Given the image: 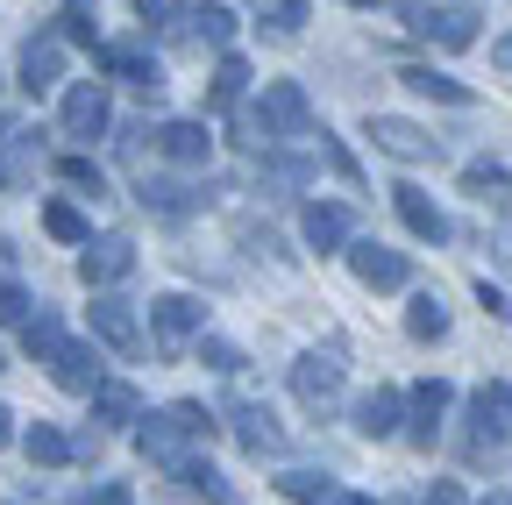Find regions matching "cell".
<instances>
[{"label":"cell","mask_w":512,"mask_h":505,"mask_svg":"<svg viewBox=\"0 0 512 505\" xmlns=\"http://www.w3.org/2000/svg\"><path fill=\"white\" fill-rule=\"evenodd\" d=\"M150 335L178 356L185 342H200V335H207V299H192V292H164V299H150Z\"/></svg>","instance_id":"1"},{"label":"cell","mask_w":512,"mask_h":505,"mask_svg":"<svg viewBox=\"0 0 512 505\" xmlns=\"http://www.w3.org/2000/svg\"><path fill=\"white\" fill-rule=\"evenodd\" d=\"M342 385H349L342 356H320V349H306V356L292 363V399H299L306 413H328V406L342 399Z\"/></svg>","instance_id":"2"},{"label":"cell","mask_w":512,"mask_h":505,"mask_svg":"<svg viewBox=\"0 0 512 505\" xmlns=\"http://www.w3.org/2000/svg\"><path fill=\"white\" fill-rule=\"evenodd\" d=\"M384 157H399V164H441V136H427L420 121H399V114H370V129H363Z\"/></svg>","instance_id":"3"},{"label":"cell","mask_w":512,"mask_h":505,"mask_svg":"<svg viewBox=\"0 0 512 505\" xmlns=\"http://www.w3.org/2000/svg\"><path fill=\"white\" fill-rule=\"evenodd\" d=\"M64 136L72 143H93V136H107V121H114V107H107V86L100 79H79L72 93H64Z\"/></svg>","instance_id":"4"},{"label":"cell","mask_w":512,"mask_h":505,"mask_svg":"<svg viewBox=\"0 0 512 505\" xmlns=\"http://www.w3.org/2000/svg\"><path fill=\"white\" fill-rule=\"evenodd\" d=\"M349 271H356L370 292H399V285H413L406 249H384V242H349Z\"/></svg>","instance_id":"5"},{"label":"cell","mask_w":512,"mask_h":505,"mask_svg":"<svg viewBox=\"0 0 512 505\" xmlns=\"http://www.w3.org/2000/svg\"><path fill=\"white\" fill-rule=\"evenodd\" d=\"M128 271H136V242H128V235H100V242H86V257H79V278H86L93 292L121 285Z\"/></svg>","instance_id":"6"},{"label":"cell","mask_w":512,"mask_h":505,"mask_svg":"<svg viewBox=\"0 0 512 505\" xmlns=\"http://www.w3.org/2000/svg\"><path fill=\"white\" fill-rule=\"evenodd\" d=\"M93 335L114 349V356H143V328H136V306L128 299H114V292H100L93 299Z\"/></svg>","instance_id":"7"},{"label":"cell","mask_w":512,"mask_h":505,"mask_svg":"<svg viewBox=\"0 0 512 505\" xmlns=\"http://www.w3.org/2000/svg\"><path fill=\"white\" fill-rule=\"evenodd\" d=\"M264 129L271 136H313V107H306V93L292 79H271L264 86Z\"/></svg>","instance_id":"8"},{"label":"cell","mask_w":512,"mask_h":505,"mask_svg":"<svg viewBox=\"0 0 512 505\" xmlns=\"http://www.w3.org/2000/svg\"><path fill=\"white\" fill-rule=\"evenodd\" d=\"M136 441H143V456H150L157 470H171V477H178V470L192 463V434H185V427H178L171 413H150Z\"/></svg>","instance_id":"9"},{"label":"cell","mask_w":512,"mask_h":505,"mask_svg":"<svg viewBox=\"0 0 512 505\" xmlns=\"http://www.w3.org/2000/svg\"><path fill=\"white\" fill-rule=\"evenodd\" d=\"M406 22H413L420 36H434L441 50H470V43H477V15H470V8H406Z\"/></svg>","instance_id":"10"},{"label":"cell","mask_w":512,"mask_h":505,"mask_svg":"<svg viewBox=\"0 0 512 505\" xmlns=\"http://www.w3.org/2000/svg\"><path fill=\"white\" fill-rule=\"evenodd\" d=\"M150 143H157L164 164H207V157H214L207 121H164V129H150Z\"/></svg>","instance_id":"11"},{"label":"cell","mask_w":512,"mask_h":505,"mask_svg":"<svg viewBox=\"0 0 512 505\" xmlns=\"http://www.w3.org/2000/svg\"><path fill=\"white\" fill-rule=\"evenodd\" d=\"M50 377H57L64 392H93V385H100V349H93V342H72V335H64V342L50 349Z\"/></svg>","instance_id":"12"},{"label":"cell","mask_w":512,"mask_h":505,"mask_svg":"<svg viewBox=\"0 0 512 505\" xmlns=\"http://www.w3.org/2000/svg\"><path fill=\"white\" fill-rule=\"evenodd\" d=\"M299 235H306V249L335 257V249H349V207H335V200H313V207L299 214Z\"/></svg>","instance_id":"13"},{"label":"cell","mask_w":512,"mask_h":505,"mask_svg":"<svg viewBox=\"0 0 512 505\" xmlns=\"http://www.w3.org/2000/svg\"><path fill=\"white\" fill-rule=\"evenodd\" d=\"M399 420H406V399H399L392 385H377V392L356 399V434H363V441H392Z\"/></svg>","instance_id":"14"},{"label":"cell","mask_w":512,"mask_h":505,"mask_svg":"<svg viewBox=\"0 0 512 505\" xmlns=\"http://www.w3.org/2000/svg\"><path fill=\"white\" fill-rule=\"evenodd\" d=\"M456 406V385L448 377H427V385H413V441L420 449H434V434H441V413Z\"/></svg>","instance_id":"15"},{"label":"cell","mask_w":512,"mask_h":505,"mask_svg":"<svg viewBox=\"0 0 512 505\" xmlns=\"http://www.w3.org/2000/svg\"><path fill=\"white\" fill-rule=\"evenodd\" d=\"M100 65H107L114 79H128V86H143V93L164 86V65H157V57H143L136 43H100Z\"/></svg>","instance_id":"16"},{"label":"cell","mask_w":512,"mask_h":505,"mask_svg":"<svg viewBox=\"0 0 512 505\" xmlns=\"http://www.w3.org/2000/svg\"><path fill=\"white\" fill-rule=\"evenodd\" d=\"M86 399H93V420H107V427L143 420V392H136V385H121V377H100V385H93Z\"/></svg>","instance_id":"17"},{"label":"cell","mask_w":512,"mask_h":505,"mask_svg":"<svg viewBox=\"0 0 512 505\" xmlns=\"http://www.w3.org/2000/svg\"><path fill=\"white\" fill-rule=\"evenodd\" d=\"M64 79V50H57V36H29V50H22V93H50Z\"/></svg>","instance_id":"18"},{"label":"cell","mask_w":512,"mask_h":505,"mask_svg":"<svg viewBox=\"0 0 512 505\" xmlns=\"http://www.w3.org/2000/svg\"><path fill=\"white\" fill-rule=\"evenodd\" d=\"M392 200H399V221H406V228H413L420 242H448V214H441V207H434V200L420 193V185H399Z\"/></svg>","instance_id":"19"},{"label":"cell","mask_w":512,"mask_h":505,"mask_svg":"<svg viewBox=\"0 0 512 505\" xmlns=\"http://www.w3.org/2000/svg\"><path fill=\"white\" fill-rule=\"evenodd\" d=\"M235 441H242L249 456H285V427H278L264 406H242V413H235Z\"/></svg>","instance_id":"20"},{"label":"cell","mask_w":512,"mask_h":505,"mask_svg":"<svg viewBox=\"0 0 512 505\" xmlns=\"http://www.w3.org/2000/svg\"><path fill=\"white\" fill-rule=\"evenodd\" d=\"M278 491H285V498H299V505H370V498L342 491L335 477H313V470H292V477H278Z\"/></svg>","instance_id":"21"},{"label":"cell","mask_w":512,"mask_h":505,"mask_svg":"<svg viewBox=\"0 0 512 505\" xmlns=\"http://www.w3.org/2000/svg\"><path fill=\"white\" fill-rule=\"evenodd\" d=\"M178 484H185L192 498H207V505H235V484H228V477H221L207 456H192V463L178 470Z\"/></svg>","instance_id":"22"},{"label":"cell","mask_w":512,"mask_h":505,"mask_svg":"<svg viewBox=\"0 0 512 505\" xmlns=\"http://www.w3.org/2000/svg\"><path fill=\"white\" fill-rule=\"evenodd\" d=\"M136 193H143V207H157V214H171V221L200 207V193H192V185H171V178H150V171H143Z\"/></svg>","instance_id":"23"},{"label":"cell","mask_w":512,"mask_h":505,"mask_svg":"<svg viewBox=\"0 0 512 505\" xmlns=\"http://www.w3.org/2000/svg\"><path fill=\"white\" fill-rule=\"evenodd\" d=\"M406 335H413V342H441V335H448V306H441V292H420V299L406 306Z\"/></svg>","instance_id":"24"},{"label":"cell","mask_w":512,"mask_h":505,"mask_svg":"<svg viewBox=\"0 0 512 505\" xmlns=\"http://www.w3.org/2000/svg\"><path fill=\"white\" fill-rule=\"evenodd\" d=\"M178 22H185V36H200V43H214V50L235 43V8H192V15H178Z\"/></svg>","instance_id":"25"},{"label":"cell","mask_w":512,"mask_h":505,"mask_svg":"<svg viewBox=\"0 0 512 505\" xmlns=\"http://www.w3.org/2000/svg\"><path fill=\"white\" fill-rule=\"evenodd\" d=\"M22 449H29V463H43V470H64V463H72V441H64L50 420H36V427L22 434Z\"/></svg>","instance_id":"26"},{"label":"cell","mask_w":512,"mask_h":505,"mask_svg":"<svg viewBox=\"0 0 512 505\" xmlns=\"http://www.w3.org/2000/svg\"><path fill=\"white\" fill-rule=\"evenodd\" d=\"M242 93H249V65H242V57H221V65H214V86H207V107L228 114Z\"/></svg>","instance_id":"27"},{"label":"cell","mask_w":512,"mask_h":505,"mask_svg":"<svg viewBox=\"0 0 512 505\" xmlns=\"http://www.w3.org/2000/svg\"><path fill=\"white\" fill-rule=\"evenodd\" d=\"M420 100H448V107H470V86H456V79H441V72H427V65H406L399 72Z\"/></svg>","instance_id":"28"},{"label":"cell","mask_w":512,"mask_h":505,"mask_svg":"<svg viewBox=\"0 0 512 505\" xmlns=\"http://www.w3.org/2000/svg\"><path fill=\"white\" fill-rule=\"evenodd\" d=\"M463 185H470L477 200H505V193H512V171L491 164V157H477V164H463Z\"/></svg>","instance_id":"29"},{"label":"cell","mask_w":512,"mask_h":505,"mask_svg":"<svg viewBox=\"0 0 512 505\" xmlns=\"http://www.w3.org/2000/svg\"><path fill=\"white\" fill-rule=\"evenodd\" d=\"M57 342H64V321H57V313H29V321H22V349H29L36 363H50Z\"/></svg>","instance_id":"30"},{"label":"cell","mask_w":512,"mask_h":505,"mask_svg":"<svg viewBox=\"0 0 512 505\" xmlns=\"http://www.w3.org/2000/svg\"><path fill=\"white\" fill-rule=\"evenodd\" d=\"M43 228H50L57 242H79V249L93 242V228H86V214H79V207H64V200H50V207H43Z\"/></svg>","instance_id":"31"},{"label":"cell","mask_w":512,"mask_h":505,"mask_svg":"<svg viewBox=\"0 0 512 505\" xmlns=\"http://www.w3.org/2000/svg\"><path fill=\"white\" fill-rule=\"evenodd\" d=\"M200 363H207V370H221V377L249 370V356H242L235 342H221V335H200Z\"/></svg>","instance_id":"32"},{"label":"cell","mask_w":512,"mask_h":505,"mask_svg":"<svg viewBox=\"0 0 512 505\" xmlns=\"http://www.w3.org/2000/svg\"><path fill=\"white\" fill-rule=\"evenodd\" d=\"M164 413H171V420H178V427H185L192 441H214V427H221V420H214V413H207L200 399H178V406H164Z\"/></svg>","instance_id":"33"},{"label":"cell","mask_w":512,"mask_h":505,"mask_svg":"<svg viewBox=\"0 0 512 505\" xmlns=\"http://www.w3.org/2000/svg\"><path fill=\"white\" fill-rule=\"evenodd\" d=\"M57 171H64V178H72V185H79V193H93V200L107 193V178H100V164H86V157H64Z\"/></svg>","instance_id":"34"},{"label":"cell","mask_w":512,"mask_h":505,"mask_svg":"<svg viewBox=\"0 0 512 505\" xmlns=\"http://www.w3.org/2000/svg\"><path fill=\"white\" fill-rule=\"evenodd\" d=\"M470 406H484V413H491V420H498V427L512 434V385H484V392H477Z\"/></svg>","instance_id":"35"},{"label":"cell","mask_w":512,"mask_h":505,"mask_svg":"<svg viewBox=\"0 0 512 505\" xmlns=\"http://www.w3.org/2000/svg\"><path fill=\"white\" fill-rule=\"evenodd\" d=\"M22 321H29V292L0 278V328H22Z\"/></svg>","instance_id":"36"},{"label":"cell","mask_w":512,"mask_h":505,"mask_svg":"<svg viewBox=\"0 0 512 505\" xmlns=\"http://www.w3.org/2000/svg\"><path fill=\"white\" fill-rule=\"evenodd\" d=\"M136 15H143V22H178L185 8H178V0H136Z\"/></svg>","instance_id":"37"},{"label":"cell","mask_w":512,"mask_h":505,"mask_svg":"<svg viewBox=\"0 0 512 505\" xmlns=\"http://www.w3.org/2000/svg\"><path fill=\"white\" fill-rule=\"evenodd\" d=\"M271 15H278V29H285V36H292V29H299V22H306V0H271Z\"/></svg>","instance_id":"38"},{"label":"cell","mask_w":512,"mask_h":505,"mask_svg":"<svg viewBox=\"0 0 512 505\" xmlns=\"http://www.w3.org/2000/svg\"><path fill=\"white\" fill-rule=\"evenodd\" d=\"M477 299H484V313H491V321H512V306H505V292H498V285H491V278H484V285H477Z\"/></svg>","instance_id":"39"},{"label":"cell","mask_w":512,"mask_h":505,"mask_svg":"<svg viewBox=\"0 0 512 505\" xmlns=\"http://www.w3.org/2000/svg\"><path fill=\"white\" fill-rule=\"evenodd\" d=\"M64 36H72V43H93V15L72 8V15H64Z\"/></svg>","instance_id":"40"},{"label":"cell","mask_w":512,"mask_h":505,"mask_svg":"<svg viewBox=\"0 0 512 505\" xmlns=\"http://www.w3.org/2000/svg\"><path fill=\"white\" fill-rule=\"evenodd\" d=\"M86 505H128V484H100V491H93Z\"/></svg>","instance_id":"41"},{"label":"cell","mask_w":512,"mask_h":505,"mask_svg":"<svg viewBox=\"0 0 512 505\" xmlns=\"http://www.w3.org/2000/svg\"><path fill=\"white\" fill-rule=\"evenodd\" d=\"M427 498H434V505H463V491H456V484H434Z\"/></svg>","instance_id":"42"},{"label":"cell","mask_w":512,"mask_h":505,"mask_svg":"<svg viewBox=\"0 0 512 505\" xmlns=\"http://www.w3.org/2000/svg\"><path fill=\"white\" fill-rule=\"evenodd\" d=\"M491 65H505V72H512V36H498V43H491Z\"/></svg>","instance_id":"43"},{"label":"cell","mask_w":512,"mask_h":505,"mask_svg":"<svg viewBox=\"0 0 512 505\" xmlns=\"http://www.w3.org/2000/svg\"><path fill=\"white\" fill-rule=\"evenodd\" d=\"M8 441H15V413H8V406H0V449H8Z\"/></svg>","instance_id":"44"},{"label":"cell","mask_w":512,"mask_h":505,"mask_svg":"<svg viewBox=\"0 0 512 505\" xmlns=\"http://www.w3.org/2000/svg\"><path fill=\"white\" fill-rule=\"evenodd\" d=\"M498 264H505V271H512V228H505V235H498Z\"/></svg>","instance_id":"45"},{"label":"cell","mask_w":512,"mask_h":505,"mask_svg":"<svg viewBox=\"0 0 512 505\" xmlns=\"http://www.w3.org/2000/svg\"><path fill=\"white\" fill-rule=\"evenodd\" d=\"M477 505H512V491H491V498H477Z\"/></svg>","instance_id":"46"},{"label":"cell","mask_w":512,"mask_h":505,"mask_svg":"<svg viewBox=\"0 0 512 505\" xmlns=\"http://www.w3.org/2000/svg\"><path fill=\"white\" fill-rule=\"evenodd\" d=\"M349 8H377V0H349Z\"/></svg>","instance_id":"47"},{"label":"cell","mask_w":512,"mask_h":505,"mask_svg":"<svg viewBox=\"0 0 512 505\" xmlns=\"http://www.w3.org/2000/svg\"><path fill=\"white\" fill-rule=\"evenodd\" d=\"M0 370H8V356H0Z\"/></svg>","instance_id":"48"}]
</instances>
